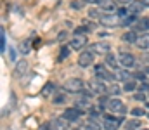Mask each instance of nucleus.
I'll return each instance as SVG.
<instances>
[{
	"label": "nucleus",
	"instance_id": "obj_5",
	"mask_svg": "<svg viewBox=\"0 0 149 130\" xmlns=\"http://www.w3.org/2000/svg\"><path fill=\"white\" fill-rule=\"evenodd\" d=\"M94 71H95V76H97V80H116V75H113V73H109L106 68H104V64H97L95 68H94Z\"/></svg>",
	"mask_w": 149,
	"mask_h": 130
},
{
	"label": "nucleus",
	"instance_id": "obj_36",
	"mask_svg": "<svg viewBox=\"0 0 149 130\" xmlns=\"http://www.w3.org/2000/svg\"><path fill=\"white\" fill-rule=\"evenodd\" d=\"M116 2H118V3H121V5H130L134 0H116Z\"/></svg>",
	"mask_w": 149,
	"mask_h": 130
},
{
	"label": "nucleus",
	"instance_id": "obj_32",
	"mask_svg": "<svg viewBox=\"0 0 149 130\" xmlns=\"http://www.w3.org/2000/svg\"><path fill=\"white\" fill-rule=\"evenodd\" d=\"M144 113H146V109H139V108H137V109H132V115H135V116H141V115H144Z\"/></svg>",
	"mask_w": 149,
	"mask_h": 130
},
{
	"label": "nucleus",
	"instance_id": "obj_12",
	"mask_svg": "<svg viewBox=\"0 0 149 130\" xmlns=\"http://www.w3.org/2000/svg\"><path fill=\"white\" fill-rule=\"evenodd\" d=\"M144 2L142 0H134L130 5H128V14L130 16H137V14H141L142 10H144Z\"/></svg>",
	"mask_w": 149,
	"mask_h": 130
},
{
	"label": "nucleus",
	"instance_id": "obj_19",
	"mask_svg": "<svg viewBox=\"0 0 149 130\" xmlns=\"http://www.w3.org/2000/svg\"><path fill=\"white\" fill-rule=\"evenodd\" d=\"M118 63H120V61H118V57H114L111 52L106 56V64H108L111 70H118Z\"/></svg>",
	"mask_w": 149,
	"mask_h": 130
},
{
	"label": "nucleus",
	"instance_id": "obj_10",
	"mask_svg": "<svg viewBox=\"0 0 149 130\" xmlns=\"http://www.w3.org/2000/svg\"><path fill=\"white\" fill-rule=\"evenodd\" d=\"M85 43H87V37L85 35H74L70 40V47H71V50H80V49L85 47Z\"/></svg>",
	"mask_w": 149,
	"mask_h": 130
},
{
	"label": "nucleus",
	"instance_id": "obj_15",
	"mask_svg": "<svg viewBox=\"0 0 149 130\" xmlns=\"http://www.w3.org/2000/svg\"><path fill=\"white\" fill-rule=\"evenodd\" d=\"M68 123L70 122H66L64 118H57V120H54L50 123V129L52 130H68Z\"/></svg>",
	"mask_w": 149,
	"mask_h": 130
},
{
	"label": "nucleus",
	"instance_id": "obj_26",
	"mask_svg": "<svg viewBox=\"0 0 149 130\" xmlns=\"http://www.w3.org/2000/svg\"><path fill=\"white\" fill-rule=\"evenodd\" d=\"M123 88H125L127 92H132V90H135V88H137V83H135V80H130V82H127Z\"/></svg>",
	"mask_w": 149,
	"mask_h": 130
},
{
	"label": "nucleus",
	"instance_id": "obj_22",
	"mask_svg": "<svg viewBox=\"0 0 149 130\" xmlns=\"http://www.w3.org/2000/svg\"><path fill=\"white\" fill-rule=\"evenodd\" d=\"M137 35H135V31H127L125 35H123V40L125 42H128V43H137Z\"/></svg>",
	"mask_w": 149,
	"mask_h": 130
},
{
	"label": "nucleus",
	"instance_id": "obj_45",
	"mask_svg": "<svg viewBox=\"0 0 149 130\" xmlns=\"http://www.w3.org/2000/svg\"><path fill=\"white\" fill-rule=\"evenodd\" d=\"M144 130H148V129H144Z\"/></svg>",
	"mask_w": 149,
	"mask_h": 130
},
{
	"label": "nucleus",
	"instance_id": "obj_21",
	"mask_svg": "<svg viewBox=\"0 0 149 130\" xmlns=\"http://www.w3.org/2000/svg\"><path fill=\"white\" fill-rule=\"evenodd\" d=\"M135 30H149V17H141V19H137Z\"/></svg>",
	"mask_w": 149,
	"mask_h": 130
},
{
	"label": "nucleus",
	"instance_id": "obj_35",
	"mask_svg": "<svg viewBox=\"0 0 149 130\" xmlns=\"http://www.w3.org/2000/svg\"><path fill=\"white\" fill-rule=\"evenodd\" d=\"M28 50H30L28 42H24V43H23V47H21V52H23V54H28Z\"/></svg>",
	"mask_w": 149,
	"mask_h": 130
},
{
	"label": "nucleus",
	"instance_id": "obj_18",
	"mask_svg": "<svg viewBox=\"0 0 149 130\" xmlns=\"http://www.w3.org/2000/svg\"><path fill=\"white\" fill-rule=\"evenodd\" d=\"M116 80H121V82H125V83H127V82L134 80V76H132L127 70H121V71H118V73H116Z\"/></svg>",
	"mask_w": 149,
	"mask_h": 130
},
{
	"label": "nucleus",
	"instance_id": "obj_31",
	"mask_svg": "<svg viewBox=\"0 0 149 130\" xmlns=\"http://www.w3.org/2000/svg\"><path fill=\"white\" fill-rule=\"evenodd\" d=\"M81 5H83V3L78 2V0H73V2H71V9H81Z\"/></svg>",
	"mask_w": 149,
	"mask_h": 130
},
{
	"label": "nucleus",
	"instance_id": "obj_43",
	"mask_svg": "<svg viewBox=\"0 0 149 130\" xmlns=\"http://www.w3.org/2000/svg\"><path fill=\"white\" fill-rule=\"evenodd\" d=\"M73 130H80V129H73Z\"/></svg>",
	"mask_w": 149,
	"mask_h": 130
},
{
	"label": "nucleus",
	"instance_id": "obj_24",
	"mask_svg": "<svg viewBox=\"0 0 149 130\" xmlns=\"http://www.w3.org/2000/svg\"><path fill=\"white\" fill-rule=\"evenodd\" d=\"M0 50L5 52V30H0Z\"/></svg>",
	"mask_w": 149,
	"mask_h": 130
},
{
	"label": "nucleus",
	"instance_id": "obj_7",
	"mask_svg": "<svg viewBox=\"0 0 149 130\" xmlns=\"http://www.w3.org/2000/svg\"><path fill=\"white\" fill-rule=\"evenodd\" d=\"M64 90L68 92H81L83 90V80L81 78H70L66 83H64Z\"/></svg>",
	"mask_w": 149,
	"mask_h": 130
},
{
	"label": "nucleus",
	"instance_id": "obj_20",
	"mask_svg": "<svg viewBox=\"0 0 149 130\" xmlns=\"http://www.w3.org/2000/svg\"><path fill=\"white\" fill-rule=\"evenodd\" d=\"M26 70H28V63H26V61H21V63H17V66H16V70H14V75L19 76V75L26 73Z\"/></svg>",
	"mask_w": 149,
	"mask_h": 130
},
{
	"label": "nucleus",
	"instance_id": "obj_39",
	"mask_svg": "<svg viewBox=\"0 0 149 130\" xmlns=\"http://www.w3.org/2000/svg\"><path fill=\"white\" fill-rule=\"evenodd\" d=\"M83 2H88V3H101L102 0H83Z\"/></svg>",
	"mask_w": 149,
	"mask_h": 130
},
{
	"label": "nucleus",
	"instance_id": "obj_17",
	"mask_svg": "<svg viewBox=\"0 0 149 130\" xmlns=\"http://www.w3.org/2000/svg\"><path fill=\"white\" fill-rule=\"evenodd\" d=\"M139 49H142V50H146L149 49V35L148 33H144V35H141L139 38H137V43H135Z\"/></svg>",
	"mask_w": 149,
	"mask_h": 130
},
{
	"label": "nucleus",
	"instance_id": "obj_29",
	"mask_svg": "<svg viewBox=\"0 0 149 130\" xmlns=\"http://www.w3.org/2000/svg\"><path fill=\"white\" fill-rule=\"evenodd\" d=\"M88 16H90L92 19H101V17H102V16L99 14V10H97V9H90V10H88Z\"/></svg>",
	"mask_w": 149,
	"mask_h": 130
},
{
	"label": "nucleus",
	"instance_id": "obj_38",
	"mask_svg": "<svg viewBox=\"0 0 149 130\" xmlns=\"http://www.w3.org/2000/svg\"><path fill=\"white\" fill-rule=\"evenodd\" d=\"M135 99H139V101H142V99H146V95H142V94H135Z\"/></svg>",
	"mask_w": 149,
	"mask_h": 130
},
{
	"label": "nucleus",
	"instance_id": "obj_6",
	"mask_svg": "<svg viewBox=\"0 0 149 130\" xmlns=\"http://www.w3.org/2000/svg\"><path fill=\"white\" fill-rule=\"evenodd\" d=\"M118 61H120V66H123L125 70H130L134 64H135V57L128 52H120L118 54Z\"/></svg>",
	"mask_w": 149,
	"mask_h": 130
},
{
	"label": "nucleus",
	"instance_id": "obj_8",
	"mask_svg": "<svg viewBox=\"0 0 149 130\" xmlns=\"http://www.w3.org/2000/svg\"><path fill=\"white\" fill-rule=\"evenodd\" d=\"M78 64L81 68H88L94 64V52L92 50H87V52H81L80 57H78Z\"/></svg>",
	"mask_w": 149,
	"mask_h": 130
},
{
	"label": "nucleus",
	"instance_id": "obj_2",
	"mask_svg": "<svg viewBox=\"0 0 149 130\" xmlns=\"http://www.w3.org/2000/svg\"><path fill=\"white\" fill-rule=\"evenodd\" d=\"M108 111L111 113V115H120V116H123L125 113H127V106L120 101V99H111L109 102H108Z\"/></svg>",
	"mask_w": 149,
	"mask_h": 130
},
{
	"label": "nucleus",
	"instance_id": "obj_3",
	"mask_svg": "<svg viewBox=\"0 0 149 130\" xmlns=\"http://www.w3.org/2000/svg\"><path fill=\"white\" fill-rule=\"evenodd\" d=\"M120 125H121V118L114 116V115H111V113L102 116V127H104L106 130H118Z\"/></svg>",
	"mask_w": 149,
	"mask_h": 130
},
{
	"label": "nucleus",
	"instance_id": "obj_9",
	"mask_svg": "<svg viewBox=\"0 0 149 130\" xmlns=\"http://www.w3.org/2000/svg\"><path fill=\"white\" fill-rule=\"evenodd\" d=\"M90 50H92L94 54H99V56H108V54H109V43L95 42V43H92Z\"/></svg>",
	"mask_w": 149,
	"mask_h": 130
},
{
	"label": "nucleus",
	"instance_id": "obj_42",
	"mask_svg": "<svg viewBox=\"0 0 149 130\" xmlns=\"http://www.w3.org/2000/svg\"><path fill=\"white\" fill-rule=\"evenodd\" d=\"M142 2H144V5H146V7H149V0H142Z\"/></svg>",
	"mask_w": 149,
	"mask_h": 130
},
{
	"label": "nucleus",
	"instance_id": "obj_41",
	"mask_svg": "<svg viewBox=\"0 0 149 130\" xmlns=\"http://www.w3.org/2000/svg\"><path fill=\"white\" fill-rule=\"evenodd\" d=\"M144 73H146V76H149V66H146V68H144Z\"/></svg>",
	"mask_w": 149,
	"mask_h": 130
},
{
	"label": "nucleus",
	"instance_id": "obj_27",
	"mask_svg": "<svg viewBox=\"0 0 149 130\" xmlns=\"http://www.w3.org/2000/svg\"><path fill=\"white\" fill-rule=\"evenodd\" d=\"M109 94H113V95H118V94H121V87L116 85V83H113L111 87H109V90H108Z\"/></svg>",
	"mask_w": 149,
	"mask_h": 130
},
{
	"label": "nucleus",
	"instance_id": "obj_4",
	"mask_svg": "<svg viewBox=\"0 0 149 130\" xmlns=\"http://www.w3.org/2000/svg\"><path fill=\"white\" fill-rule=\"evenodd\" d=\"M88 90L92 92V95H95V94H97V95H101V97H102V95L109 90V87L104 85V82H102V80H92V82L88 83Z\"/></svg>",
	"mask_w": 149,
	"mask_h": 130
},
{
	"label": "nucleus",
	"instance_id": "obj_14",
	"mask_svg": "<svg viewBox=\"0 0 149 130\" xmlns=\"http://www.w3.org/2000/svg\"><path fill=\"white\" fill-rule=\"evenodd\" d=\"M74 108H76V109H80V111L88 109V108H90V99H88V97H85V95H81L80 99H76V101H74Z\"/></svg>",
	"mask_w": 149,
	"mask_h": 130
},
{
	"label": "nucleus",
	"instance_id": "obj_23",
	"mask_svg": "<svg viewBox=\"0 0 149 130\" xmlns=\"http://www.w3.org/2000/svg\"><path fill=\"white\" fill-rule=\"evenodd\" d=\"M52 92H54V85L52 83H47V85L43 87V90H42V95L43 97H49V95H52Z\"/></svg>",
	"mask_w": 149,
	"mask_h": 130
},
{
	"label": "nucleus",
	"instance_id": "obj_25",
	"mask_svg": "<svg viewBox=\"0 0 149 130\" xmlns=\"http://www.w3.org/2000/svg\"><path fill=\"white\" fill-rule=\"evenodd\" d=\"M70 50H71V47H70V45H68V47H63V49H61V54H59V61L66 59V57H68V54H70Z\"/></svg>",
	"mask_w": 149,
	"mask_h": 130
},
{
	"label": "nucleus",
	"instance_id": "obj_1",
	"mask_svg": "<svg viewBox=\"0 0 149 130\" xmlns=\"http://www.w3.org/2000/svg\"><path fill=\"white\" fill-rule=\"evenodd\" d=\"M101 24L106 26V28H114V26H123V19L116 14H104L101 19Z\"/></svg>",
	"mask_w": 149,
	"mask_h": 130
},
{
	"label": "nucleus",
	"instance_id": "obj_34",
	"mask_svg": "<svg viewBox=\"0 0 149 130\" xmlns=\"http://www.w3.org/2000/svg\"><path fill=\"white\" fill-rule=\"evenodd\" d=\"M54 101H56V102H64V101H66V95H64V94H63V95H56Z\"/></svg>",
	"mask_w": 149,
	"mask_h": 130
},
{
	"label": "nucleus",
	"instance_id": "obj_44",
	"mask_svg": "<svg viewBox=\"0 0 149 130\" xmlns=\"http://www.w3.org/2000/svg\"><path fill=\"white\" fill-rule=\"evenodd\" d=\"M148 97H149V94H148Z\"/></svg>",
	"mask_w": 149,
	"mask_h": 130
},
{
	"label": "nucleus",
	"instance_id": "obj_16",
	"mask_svg": "<svg viewBox=\"0 0 149 130\" xmlns=\"http://www.w3.org/2000/svg\"><path fill=\"white\" fill-rule=\"evenodd\" d=\"M85 129L87 130H101L102 129V123H99L95 116H90L87 120V123H85Z\"/></svg>",
	"mask_w": 149,
	"mask_h": 130
},
{
	"label": "nucleus",
	"instance_id": "obj_30",
	"mask_svg": "<svg viewBox=\"0 0 149 130\" xmlns=\"http://www.w3.org/2000/svg\"><path fill=\"white\" fill-rule=\"evenodd\" d=\"M90 30H92L90 26H80V28H76L74 35H83V33H87V31H90Z\"/></svg>",
	"mask_w": 149,
	"mask_h": 130
},
{
	"label": "nucleus",
	"instance_id": "obj_40",
	"mask_svg": "<svg viewBox=\"0 0 149 130\" xmlns=\"http://www.w3.org/2000/svg\"><path fill=\"white\" fill-rule=\"evenodd\" d=\"M9 52H10V59H16V52H14V49H10Z\"/></svg>",
	"mask_w": 149,
	"mask_h": 130
},
{
	"label": "nucleus",
	"instance_id": "obj_13",
	"mask_svg": "<svg viewBox=\"0 0 149 130\" xmlns=\"http://www.w3.org/2000/svg\"><path fill=\"white\" fill-rule=\"evenodd\" d=\"M116 3H118L116 0H102V2H101V9L106 10V14H114Z\"/></svg>",
	"mask_w": 149,
	"mask_h": 130
},
{
	"label": "nucleus",
	"instance_id": "obj_28",
	"mask_svg": "<svg viewBox=\"0 0 149 130\" xmlns=\"http://www.w3.org/2000/svg\"><path fill=\"white\" fill-rule=\"evenodd\" d=\"M137 127H139V122L137 120H132V122H127L125 123V129L127 130H135Z\"/></svg>",
	"mask_w": 149,
	"mask_h": 130
},
{
	"label": "nucleus",
	"instance_id": "obj_11",
	"mask_svg": "<svg viewBox=\"0 0 149 130\" xmlns=\"http://www.w3.org/2000/svg\"><path fill=\"white\" fill-rule=\"evenodd\" d=\"M80 116H81V111L76 109V108H68V109L63 113V118H64L66 122H76V120H80Z\"/></svg>",
	"mask_w": 149,
	"mask_h": 130
},
{
	"label": "nucleus",
	"instance_id": "obj_37",
	"mask_svg": "<svg viewBox=\"0 0 149 130\" xmlns=\"http://www.w3.org/2000/svg\"><path fill=\"white\" fill-rule=\"evenodd\" d=\"M57 38H59V40H61V42H63V40H64V38H66V31H63V33H59V37H57Z\"/></svg>",
	"mask_w": 149,
	"mask_h": 130
},
{
	"label": "nucleus",
	"instance_id": "obj_33",
	"mask_svg": "<svg viewBox=\"0 0 149 130\" xmlns=\"http://www.w3.org/2000/svg\"><path fill=\"white\" fill-rule=\"evenodd\" d=\"M141 61H142V63H148V64H149V52H142Z\"/></svg>",
	"mask_w": 149,
	"mask_h": 130
}]
</instances>
